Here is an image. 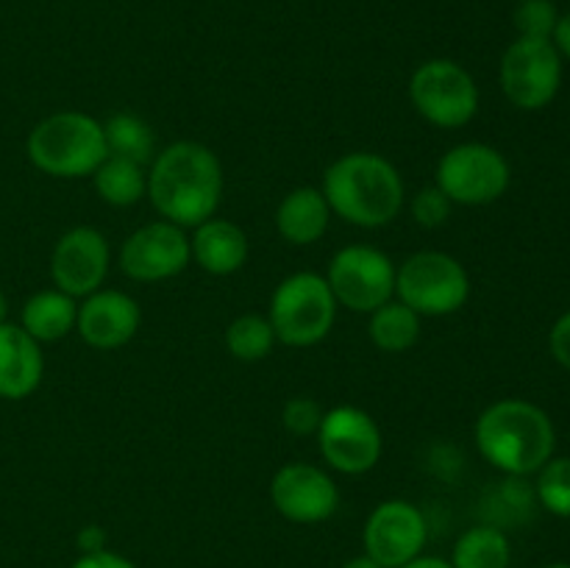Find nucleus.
I'll list each match as a JSON object with an SVG mask.
<instances>
[{"label": "nucleus", "mask_w": 570, "mask_h": 568, "mask_svg": "<svg viewBox=\"0 0 570 568\" xmlns=\"http://www.w3.org/2000/svg\"><path fill=\"white\" fill-rule=\"evenodd\" d=\"M332 215L360 228H382L404 209V178L395 165L371 150H354L326 167L321 184Z\"/></svg>", "instance_id": "f03ea898"}, {"label": "nucleus", "mask_w": 570, "mask_h": 568, "mask_svg": "<svg viewBox=\"0 0 570 568\" xmlns=\"http://www.w3.org/2000/svg\"><path fill=\"white\" fill-rule=\"evenodd\" d=\"M104 137L109 156L131 159L137 165H150L156 156V137L148 123L131 111H117L104 123Z\"/></svg>", "instance_id": "b1692460"}, {"label": "nucleus", "mask_w": 570, "mask_h": 568, "mask_svg": "<svg viewBox=\"0 0 570 568\" xmlns=\"http://www.w3.org/2000/svg\"><path fill=\"white\" fill-rule=\"evenodd\" d=\"M343 568H384V566H382V562L373 560V557L360 555V557H351V560H345Z\"/></svg>", "instance_id": "c9c22d12"}, {"label": "nucleus", "mask_w": 570, "mask_h": 568, "mask_svg": "<svg viewBox=\"0 0 570 568\" xmlns=\"http://www.w3.org/2000/svg\"><path fill=\"white\" fill-rule=\"evenodd\" d=\"M451 209H454V204H451V198L438 187V184H434V187H423L410 204L412 217H415V223H421L423 228L443 226L451 217Z\"/></svg>", "instance_id": "c85d7f7f"}, {"label": "nucleus", "mask_w": 570, "mask_h": 568, "mask_svg": "<svg viewBox=\"0 0 570 568\" xmlns=\"http://www.w3.org/2000/svg\"><path fill=\"white\" fill-rule=\"evenodd\" d=\"M109 262L111 254L104 234L92 226H76L56 239L50 254V278L61 293L87 298L104 287Z\"/></svg>", "instance_id": "4468645a"}, {"label": "nucleus", "mask_w": 570, "mask_h": 568, "mask_svg": "<svg viewBox=\"0 0 570 568\" xmlns=\"http://www.w3.org/2000/svg\"><path fill=\"white\" fill-rule=\"evenodd\" d=\"M401 568H454V566H451L449 560H443V557L421 555V557H415V560H410L406 566H401Z\"/></svg>", "instance_id": "f704fd0d"}, {"label": "nucleus", "mask_w": 570, "mask_h": 568, "mask_svg": "<svg viewBox=\"0 0 570 568\" xmlns=\"http://www.w3.org/2000/svg\"><path fill=\"white\" fill-rule=\"evenodd\" d=\"M276 343L278 340L271 321L262 315H254V312L234 317L226 329V349L239 362L265 360Z\"/></svg>", "instance_id": "393cba45"}, {"label": "nucleus", "mask_w": 570, "mask_h": 568, "mask_svg": "<svg viewBox=\"0 0 570 568\" xmlns=\"http://www.w3.org/2000/svg\"><path fill=\"white\" fill-rule=\"evenodd\" d=\"M45 356L37 340L17 323H0V399H28L39 388Z\"/></svg>", "instance_id": "f3484780"}, {"label": "nucleus", "mask_w": 570, "mask_h": 568, "mask_svg": "<svg viewBox=\"0 0 570 568\" xmlns=\"http://www.w3.org/2000/svg\"><path fill=\"white\" fill-rule=\"evenodd\" d=\"M471 295V276L460 259L443 251H417L395 267V298L421 317L460 312Z\"/></svg>", "instance_id": "423d86ee"}, {"label": "nucleus", "mask_w": 570, "mask_h": 568, "mask_svg": "<svg viewBox=\"0 0 570 568\" xmlns=\"http://www.w3.org/2000/svg\"><path fill=\"white\" fill-rule=\"evenodd\" d=\"M28 159L37 170L53 178L92 176L109 156L104 123L83 111H56L28 134Z\"/></svg>", "instance_id": "20e7f679"}, {"label": "nucleus", "mask_w": 570, "mask_h": 568, "mask_svg": "<svg viewBox=\"0 0 570 568\" xmlns=\"http://www.w3.org/2000/svg\"><path fill=\"white\" fill-rule=\"evenodd\" d=\"M332 209L317 187H298L284 195L276 209V228L289 245H315L328 232Z\"/></svg>", "instance_id": "6ab92c4d"}, {"label": "nucleus", "mask_w": 570, "mask_h": 568, "mask_svg": "<svg viewBox=\"0 0 570 568\" xmlns=\"http://www.w3.org/2000/svg\"><path fill=\"white\" fill-rule=\"evenodd\" d=\"M382 429L362 407L340 404L323 412L317 427V449L328 468L340 473H367L382 460Z\"/></svg>", "instance_id": "9b49d317"}, {"label": "nucleus", "mask_w": 570, "mask_h": 568, "mask_svg": "<svg viewBox=\"0 0 570 568\" xmlns=\"http://www.w3.org/2000/svg\"><path fill=\"white\" fill-rule=\"evenodd\" d=\"M148 198L161 221L195 228L215 217L223 198V167L212 148L181 139L154 156L148 170Z\"/></svg>", "instance_id": "f257e3e1"}, {"label": "nucleus", "mask_w": 570, "mask_h": 568, "mask_svg": "<svg viewBox=\"0 0 570 568\" xmlns=\"http://www.w3.org/2000/svg\"><path fill=\"white\" fill-rule=\"evenodd\" d=\"M6 312H9V301H6L3 290H0V323H6Z\"/></svg>", "instance_id": "e433bc0d"}, {"label": "nucleus", "mask_w": 570, "mask_h": 568, "mask_svg": "<svg viewBox=\"0 0 570 568\" xmlns=\"http://www.w3.org/2000/svg\"><path fill=\"white\" fill-rule=\"evenodd\" d=\"M549 349H551V356H554L566 371H570V310L566 315L557 317V323L551 326Z\"/></svg>", "instance_id": "7c9ffc66"}, {"label": "nucleus", "mask_w": 570, "mask_h": 568, "mask_svg": "<svg viewBox=\"0 0 570 568\" xmlns=\"http://www.w3.org/2000/svg\"><path fill=\"white\" fill-rule=\"evenodd\" d=\"M271 501L278 516L293 523H321L337 512L340 488L323 468L289 462L271 482Z\"/></svg>", "instance_id": "2eb2a0df"}, {"label": "nucleus", "mask_w": 570, "mask_h": 568, "mask_svg": "<svg viewBox=\"0 0 570 568\" xmlns=\"http://www.w3.org/2000/svg\"><path fill=\"white\" fill-rule=\"evenodd\" d=\"M429 540L426 516L406 499H387L367 516L362 529L365 555L384 568H401L423 555Z\"/></svg>", "instance_id": "f8f14e48"}, {"label": "nucleus", "mask_w": 570, "mask_h": 568, "mask_svg": "<svg viewBox=\"0 0 570 568\" xmlns=\"http://www.w3.org/2000/svg\"><path fill=\"white\" fill-rule=\"evenodd\" d=\"M326 282L337 306L371 315L395 298V265L373 245H345L328 262Z\"/></svg>", "instance_id": "1a4fd4ad"}, {"label": "nucleus", "mask_w": 570, "mask_h": 568, "mask_svg": "<svg viewBox=\"0 0 570 568\" xmlns=\"http://www.w3.org/2000/svg\"><path fill=\"white\" fill-rule=\"evenodd\" d=\"M499 81L512 106L523 111L543 109L560 92L562 56L551 39L518 37L501 56Z\"/></svg>", "instance_id": "9d476101"}, {"label": "nucleus", "mask_w": 570, "mask_h": 568, "mask_svg": "<svg viewBox=\"0 0 570 568\" xmlns=\"http://www.w3.org/2000/svg\"><path fill=\"white\" fill-rule=\"evenodd\" d=\"M479 451L507 477L538 473L554 457V423L549 412L523 399L490 404L473 429Z\"/></svg>", "instance_id": "7ed1b4c3"}, {"label": "nucleus", "mask_w": 570, "mask_h": 568, "mask_svg": "<svg viewBox=\"0 0 570 568\" xmlns=\"http://www.w3.org/2000/svg\"><path fill=\"white\" fill-rule=\"evenodd\" d=\"M95 193L109 206H134L148 195V170L131 159L106 156L92 173Z\"/></svg>", "instance_id": "412c9836"}, {"label": "nucleus", "mask_w": 570, "mask_h": 568, "mask_svg": "<svg viewBox=\"0 0 570 568\" xmlns=\"http://www.w3.org/2000/svg\"><path fill=\"white\" fill-rule=\"evenodd\" d=\"M534 496L551 516L570 518V457H551L540 468Z\"/></svg>", "instance_id": "a878e982"}, {"label": "nucleus", "mask_w": 570, "mask_h": 568, "mask_svg": "<svg viewBox=\"0 0 570 568\" xmlns=\"http://www.w3.org/2000/svg\"><path fill=\"white\" fill-rule=\"evenodd\" d=\"M78 546H81V555H89V551L106 549V535L100 527H83L78 532Z\"/></svg>", "instance_id": "72a5a7b5"}, {"label": "nucleus", "mask_w": 570, "mask_h": 568, "mask_svg": "<svg viewBox=\"0 0 570 568\" xmlns=\"http://www.w3.org/2000/svg\"><path fill=\"white\" fill-rule=\"evenodd\" d=\"M323 421V410L315 399L309 395H295L284 404L282 423L289 434L295 438H306V434H317V427Z\"/></svg>", "instance_id": "c756f323"}, {"label": "nucleus", "mask_w": 570, "mask_h": 568, "mask_svg": "<svg viewBox=\"0 0 570 568\" xmlns=\"http://www.w3.org/2000/svg\"><path fill=\"white\" fill-rule=\"evenodd\" d=\"M534 488H529L523 482V477H507L504 482H499V488L490 493V507H499V510L490 512V521L493 527L504 529V523L521 521L534 505Z\"/></svg>", "instance_id": "bb28decb"}, {"label": "nucleus", "mask_w": 570, "mask_h": 568, "mask_svg": "<svg viewBox=\"0 0 570 568\" xmlns=\"http://www.w3.org/2000/svg\"><path fill=\"white\" fill-rule=\"evenodd\" d=\"M434 178L451 204L484 206L499 200L510 187V161L493 145L462 143L445 150Z\"/></svg>", "instance_id": "6e6552de"}, {"label": "nucleus", "mask_w": 570, "mask_h": 568, "mask_svg": "<svg viewBox=\"0 0 570 568\" xmlns=\"http://www.w3.org/2000/svg\"><path fill=\"white\" fill-rule=\"evenodd\" d=\"M70 568H137L128 557L117 555V551L100 549V551H89V555H81Z\"/></svg>", "instance_id": "2f4dec72"}, {"label": "nucleus", "mask_w": 570, "mask_h": 568, "mask_svg": "<svg viewBox=\"0 0 570 568\" xmlns=\"http://www.w3.org/2000/svg\"><path fill=\"white\" fill-rule=\"evenodd\" d=\"M334 317H337V298L321 273L298 271L282 278L273 290L267 321L278 343L289 349H309L326 340Z\"/></svg>", "instance_id": "39448f33"}, {"label": "nucleus", "mask_w": 570, "mask_h": 568, "mask_svg": "<svg viewBox=\"0 0 570 568\" xmlns=\"http://www.w3.org/2000/svg\"><path fill=\"white\" fill-rule=\"evenodd\" d=\"M410 100L417 115L438 128H462L476 117L479 87L471 72L451 59H429L412 72Z\"/></svg>", "instance_id": "0eeeda50"}, {"label": "nucleus", "mask_w": 570, "mask_h": 568, "mask_svg": "<svg viewBox=\"0 0 570 568\" xmlns=\"http://www.w3.org/2000/svg\"><path fill=\"white\" fill-rule=\"evenodd\" d=\"M78 301L61 290H39L22 304L20 326L37 343H56L76 329Z\"/></svg>", "instance_id": "aec40b11"}, {"label": "nucleus", "mask_w": 570, "mask_h": 568, "mask_svg": "<svg viewBox=\"0 0 570 568\" xmlns=\"http://www.w3.org/2000/svg\"><path fill=\"white\" fill-rule=\"evenodd\" d=\"M139 323H142L139 304L120 290L100 287L78 304L76 332L89 349H122L139 332Z\"/></svg>", "instance_id": "dca6fc26"}, {"label": "nucleus", "mask_w": 570, "mask_h": 568, "mask_svg": "<svg viewBox=\"0 0 570 568\" xmlns=\"http://www.w3.org/2000/svg\"><path fill=\"white\" fill-rule=\"evenodd\" d=\"M120 271L134 282H165L193 262L189 237L170 221H154L128 234L120 245Z\"/></svg>", "instance_id": "ddd939ff"}, {"label": "nucleus", "mask_w": 570, "mask_h": 568, "mask_svg": "<svg viewBox=\"0 0 570 568\" xmlns=\"http://www.w3.org/2000/svg\"><path fill=\"white\" fill-rule=\"evenodd\" d=\"M557 20H560V11L554 0H521L512 14L518 37L527 39H551Z\"/></svg>", "instance_id": "cd10ccee"}, {"label": "nucleus", "mask_w": 570, "mask_h": 568, "mask_svg": "<svg viewBox=\"0 0 570 568\" xmlns=\"http://www.w3.org/2000/svg\"><path fill=\"white\" fill-rule=\"evenodd\" d=\"M546 568H570V562H551V566H546Z\"/></svg>", "instance_id": "4c0bfd02"}, {"label": "nucleus", "mask_w": 570, "mask_h": 568, "mask_svg": "<svg viewBox=\"0 0 570 568\" xmlns=\"http://www.w3.org/2000/svg\"><path fill=\"white\" fill-rule=\"evenodd\" d=\"M193 259L212 276H232L248 259V237L243 228L223 217H209L189 237Z\"/></svg>", "instance_id": "a211bd4d"}, {"label": "nucleus", "mask_w": 570, "mask_h": 568, "mask_svg": "<svg viewBox=\"0 0 570 568\" xmlns=\"http://www.w3.org/2000/svg\"><path fill=\"white\" fill-rule=\"evenodd\" d=\"M551 45L557 48V53L570 59V11L560 14V20H557L554 33H551Z\"/></svg>", "instance_id": "473e14b6"}, {"label": "nucleus", "mask_w": 570, "mask_h": 568, "mask_svg": "<svg viewBox=\"0 0 570 568\" xmlns=\"http://www.w3.org/2000/svg\"><path fill=\"white\" fill-rule=\"evenodd\" d=\"M367 334H371L373 345L379 351L401 354V351H410L421 337V315L412 312L406 304H401L399 298H390L387 304L371 312Z\"/></svg>", "instance_id": "5701e85b"}, {"label": "nucleus", "mask_w": 570, "mask_h": 568, "mask_svg": "<svg viewBox=\"0 0 570 568\" xmlns=\"http://www.w3.org/2000/svg\"><path fill=\"white\" fill-rule=\"evenodd\" d=\"M510 557L512 549L504 529L493 523H476L460 535L449 562L454 568H507Z\"/></svg>", "instance_id": "4be33fe9"}]
</instances>
